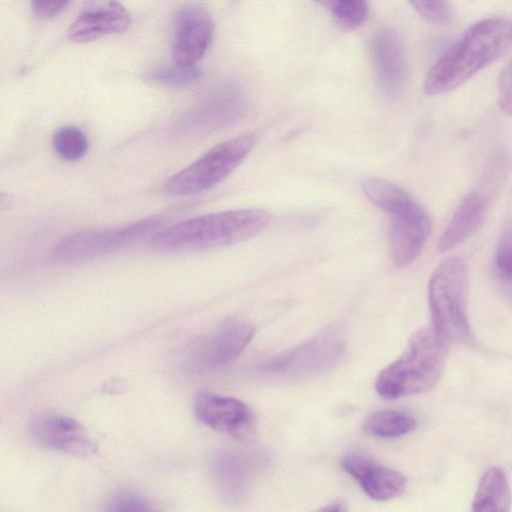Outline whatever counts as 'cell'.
Instances as JSON below:
<instances>
[{
  "mask_svg": "<svg viewBox=\"0 0 512 512\" xmlns=\"http://www.w3.org/2000/svg\"><path fill=\"white\" fill-rule=\"evenodd\" d=\"M448 345L432 328L414 333L400 357L377 376V393L392 400L429 391L443 373Z\"/></svg>",
  "mask_w": 512,
  "mask_h": 512,
  "instance_id": "4",
  "label": "cell"
},
{
  "mask_svg": "<svg viewBox=\"0 0 512 512\" xmlns=\"http://www.w3.org/2000/svg\"><path fill=\"white\" fill-rule=\"evenodd\" d=\"M170 214L151 215L122 226L77 231L59 240L50 251V259L75 264L97 259L132 247L161 230Z\"/></svg>",
  "mask_w": 512,
  "mask_h": 512,
  "instance_id": "6",
  "label": "cell"
},
{
  "mask_svg": "<svg viewBox=\"0 0 512 512\" xmlns=\"http://www.w3.org/2000/svg\"><path fill=\"white\" fill-rule=\"evenodd\" d=\"M257 140L255 133L248 132L218 143L171 176L163 186L164 193L186 197L212 189L242 163Z\"/></svg>",
  "mask_w": 512,
  "mask_h": 512,
  "instance_id": "7",
  "label": "cell"
},
{
  "mask_svg": "<svg viewBox=\"0 0 512 512\" xmlns=\"http://www.w3.org/2000/svg\"><path fill=\"white\" fill-rule=\"evenodd\" d=\"M322 510L326 511H345L346 507L345 504L341 501H334L330 504H328L326 507H323Z\"/></svg>",
  "mask_w": 512,
  "mask_h": 512,
  "instance_id": "29",
  "label": "cell"
},
{
  "mask_svg": "<svg viewBox=\"0 0 512 512\" xmlns=\"http://www.w3.org/2000/svg\"><path fill=\"white\" fill-rule=\"evenodd\" d=\"M55 153L66 161H77L84 157L89 148L86 134L74 125L57 129L52 137Z\"/></svg>",
  "mask_w": 512,
  "mask_h": 512,
  "instance_id": "22",
  "label": "cell"
},
{
  "mask_svg": "<svg viewBox=\"0 0 512 512\" xmlns=\"http://www.w3.org/2000/svg\"><path fill=\"white\" fill-rule=\"evenodd\" d=\"M342 467L374 500L387 501L400 496L405 490L406 479L401 473L367 456L349 453L343 457Z\"/></svg>",
  "mask_w": 512,
  "mask_h": 512,
  "instance_id": "16",
  "label": "cell"
},
{
  "mask_svg": "<svg viewBox=\"0 0 512 512\" xmlns=\"http://www.w3.org/2000/svg\"><path fill=\"white\" fill-rule=\"evenodd\" d=\"M512 44V21L491 17L476 22L431 66L423 89L447 93L498 59Z\"/></svg>",
  "mask_w": 512,
  "mask_h": 512,
  "instance_id": "1",
  "label": "cell"
},
{
  "mask_svg": "<svg viewBox=\"0 0 512 512\" xmlns=\"http://www.w3.org/2000/svg\"><path fill=\"white\" fill-rule=\"evenodd\" d=\"M202 73L195 66H182L176 64L168 66H158L145 75V79L172 88H186L193 86L201 79Z\"/></svg>",
  "mask_w": 512,
  "mask_h": 512,
  "instance_id": "23",
  "label": "cell"
},
{
  "mask_svg": "<svg viewBox=\"0 0 512 512\" xmlns=\"http://www.w3.org/2000/svg\"><path fill=\"white\" fill-rule=\"evenodd\" d=\"M328 9L336 24L343 30L361 26L368 15L366 0H314Z\"/></svg>",
  "mask_w": 512,
  "mask_h": 512,
  "instance_id": "21",
  "label": "cell"
},
{
  "mask_svg": "<svg viewBox=\"0 0 512 512\" xmlns=\"http://www.w3.org/2000/svg\"><path fill=\"white\" fill-rule=\"evenodd\" d=\"M193 410L203 425L232 437L245 439L254 431L253 412L237 398L201 391L194 398Z\"/></svg>",
  "mask_w": 512,
  "mask_h": 512,
  "instance_id": "14",
  "label": "cell"
},
{
  "mask_svg": "<svg viewBox=\"0 0 512 512\" xmlns=\"http://www.w3.org/2000/svg\"><path fill=\"white\" fill-rule=\"evenodd\" d=\"M253 336L251 323L235 318L225 320L190 346L185 366L194 372L222 367L237 358Z\"/></svg>",
  "mask_w": 512,
  "mask_h": 512,
  "instance_id": "9",
  "label": "cell"
},
{
  "mask_svg": "<svg viewBox=\"0 0 512 512\" xmlns=\"http://www.w3.org/2000/svg\"><path fill=\"white\" fill-rule=\"evenodd\" d=\"M498 105L503 113L512 115V58L499 77Z\"/></svg>",
  "mask_w": 512,
  "mask_h": 512,
  "instance_id": "27",
  "label": "cell"
},
{
  "mask_svg": "<svg viewBox=\"0 0 512 512\" xmlns=\"http://www.w3.org/2000/svg\"><path fill=\"white\" fill-rule=\"evenodd\" d=\"M511 501V490L505 473L498 467H491L484 472L478 483L471 508L475 512H507Z\"/></svg>",
  "mask_w": 512,
  "mask_h": 512,
  "instance_id": "19",
  "label": "cell"
},
{
  "mask_svg": "<svg viewBox=\"0 0 512 512\" xmlns=\"http://www.w3.org/2000/svg\"><path fill=\"white\" fill-rule=\"evenodd\" d=\"M214 34V21L200 3L182 6L175 15L172 54L174 62L195 66L204 56Z\"/></svg>",
  "mask_w": 512,
  "mask_h": 512,
  "instance_id": "13",
  "label": "cell"
},
{
  "mask_svg": "<svg viewBox=\"0 0 512 512\" xmlns=\"http://www.w3.org/2000/svg\"><path fill=\"white\" fill-rule=\"evenodd\" d=\"M70 0H31L35 14L41 18H51L58 15Z\"/></svg>",
  "mask_w": 512,
  "mask_h": 512,
  "instance_id": "28",
  "label": "cell"
},
{
  "mask_svg": "<svg viewBox=\"0 0 512 512\" xmlns=\"http://www.w3.org/2000/svg\"><path fill=\"white\" fill-rule=\"evenodd\" d=\"M131 23V16L118 0H87L68 29V37L77 43L121 33Z\"/></svg>",
  "mask_w": 512,
  "mask_h": 512,
  "instance_id": "15",
  "label": "cell"
},
{
  "mask_svg": "<svg viewBox=\"0 0 512 512\" xmlns=\"http://www.w3.org/2000/svg\"><path fill=\"white\" fill-rule=\"evenodd\" d=\"M494 270L502 282L512 284V221L504 227L497 242Z\"/></svg>",
  "mask_w": 512,
  "mask_h": 512,
  "instance_id": "24",
  "label": "cell"
},
{
  "mask_svg": "<svg viewBox=\"0 0 512 512\" xmlns=\"http://www.w3.org/2000/svg\"><path fill=\"white\" fill-rule=\"evenodd\" d=\"M270 220L269 212L260 208L208 213L163 227L150 238L149 245L167 253L219 249L256 236Z\"/></svg>",
  "mask_w": 512,
  "mask_h": 512,
  "instance_id": "2",
  "label": "cell"
},
{
  "mask_svg": "<svg viewBox=\"0 0 512 512\" xmlns=\"http://www.w3.org/2000/svg\"><path fill=\"white\" fill-rule=\"evenodd\" d=\"M110 511H151L150 502L143 495L133 490H120L116 492L108 503Z\"/></svg>",
  "mask_w": 512,
  "mask_h": 512,
  "instance_id": "26",
  "label": "cell"
},
{
  "mask_svg": "<svg viewBox=\"0 0 512 512\" xmlns=\"http://www.w3.org/2000/svg\"><path fill=\"white\" fill-rule=\"evenodd\" d=\"M411 6L425 18L434 24H445L451 17V9L448 0H408Z\"/></svg>",
  "mask_w": 512,
  "mask_h": 512,
  "instance_id": "25",
  "label": "cell"
},
{
  "mask_svg": "<svg viewBox=\"0 0 512 512\" xmlns=\"http://www.w3.org/2000/svg\"><path fill=\"white\" fill-rule=\"evenodd\" d=\"M371 53L380 88L386 95L396 96L406 76L403 47L397 34L391 30L378 33L372 41Z\"/></svg>",
  "mask_w": 512,
  "mask_h": 512,
  "instance_id": "17",
  "label": "cell"
},
{
  "mask_svg": "<svg viewBox=\"0 0 512 512\" xmlns=\"http://www.w3.org/2000/svg\"><path fill=\"white\" fill-rule=\"evenodd\" d=\"M243 111L242 95L234 86L225 85L186 110L174 123L172 131L178 137H198L232 124Z\"/></svg>",
  "mask_w": 512,
  "mask_h": 512,
  "instance_id": "10",
  "label": "cell"
},
{
  "mask_svg": "<svg viewBox=\"0 0 512 512\" xmlns=\"http://www.w3.org/2000/svg\"><path fill=\"white\" fill-rule=\"evenodd\" d=\"M345 354L341 334L327 329L307 341L264 362L260 370L269 376L290 381L305 380L334 368Z\"/></svg>",
  "mask_w": 512,
  "mask_h": 512,
  "instance_id": "8",
  "label": "cell"
},
{
  "mask_svg": "<svg viewBox=\"0 0 512 512\" xmlns=\"http://www.w3.org/2000/svg\"><path fill=\"white\" fill-rule=\"evenodd\" d=\"M30 438L37 445L77 457L97 454V445L85 427L69 416L42 412L28 423Z\"/></svg>",
  "mask_w": 512,
  "mask_h": 512,
  "instance_id": "12",
  "label": "cell"
},
{
  "mask_svg": "<svg viewBox=\"0 0 512 512\" xmlns=\"http://www.w3.org/2000/svg\"><path fill=\"white\" fill-rule=\"evenodd\" d=\"M468 273L462 259L450 257L432 272L428 304L432 329L450 343H472L466 316Z\"/></svg>",
  "mask_w": 512,
  "mask_h": 512,
  "instance_id": "5",
  "label": "cell"
},
{
  "mask_svg": "<svg viewBox=\"0 0 512 512\" xmlns=\"http://www.w3.org/2000/svg\"><path fill=\"white\" fill-rule=\"evenodd\" d=\"M416 427L415 420L400 411L380 410L364 422V430L375 437L391 439L408 434Z\"/></svg>",
  "mask_w": 512,
  "mask_h": 512,
  "instance_id": "20",
  "label": "cell"
},
{
  "mask_svg": "<svg viewBox=\"0 0 512 512\" xmlns=\"http://www.w3.org/2000/svg\"><path fill=\"white\" fill-rule=\"evenodd\" d=\"M361 190L376 207L391 217L389 251L395 267L405 268L420 255L431 233V218L426 210L397 184L369 178Z\"/></svg>",
  "mask_w": 512,
  "mask_h": 512,
  "instance_id": "3",
  "label": "cell"
},
{
  "mask_svg": "<svg viewBox=\"0 0 512 512\" xmlns=\"http://www.w3.org/2000/svg\"><path fill=\"white\" fill-rule=\"evenodd\" d=\"M487 207V198L479 192L473 191L466 195L442 233L438 250H452L473 235L481 226Z\"/></svg>",
  "mask_w": 512,
  "mask_h": 512,
  "instance_id": "18",
  "label": "cell"
},
{
  "mask_svg": "<svg viewBox=\"0 0 512 512\" xmlns=\"http://www.w3.org/2000/svg\"><path fill=\"white\" fill-rule=\"evenodd\" d=\"M267 464V457L260 452L226 446L215 451L209 467L219 494L228 502H237Z\"/></svg>",
  "mask_w": 512,
  "mask_h": 512,
  "instance_id": "11",
  "label": "cell"
}]
</instances>
